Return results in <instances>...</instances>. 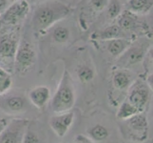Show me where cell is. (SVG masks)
Instances as JSON below:
<instances>
[{"label":"cell","instance_id":"21","mask_svg":"<svg viewBox=\"0 0 153 143\" xmlns=\"http://www.w3.org/2000/svg\"><path fill=\"white\" fill-rule=\"evenodd\" d=\"M77 76L82 83H88L93 79L94 70L88 64L80 65L77 69Z\"/></svg>","mask_w":153,"mask_h":143},{"label":"cell","instance_id":"26","mask_svg":"<svg viewBox=\"0 0 153 143\" xmlns=\"http://www.w3.org/2000/svg\"><path fill=\"white\" fill-rule=\"evenodd\" d=\"M13 2V0H0V13H4Z\"/></svg>","mask_w":153,"mask_h":143},{"label":"cell","instance_id":"6","mask_svg":"<svg viewBox=\"0 0 153 143\" xmlns=\"http://www.w3.org/2000/svg\"><path fill=\"white\" fill-rule=\"evenodd\" d=\"M150 91L151 89L146 82L137 80L128 88V94L126 100L134 106L140 113H143L149 101Z\"/></svg>","mask_w":153,"mask_h":143},{"label":"cell","instance_id":"27","mask_svg":"<svg viewBox=\"0 0 153 143\" xmlns=\"http://www.w3.org/2000/svg\"><path fill=\"white\" fill-rule=\"evenodd\" d=\"M7 124H8V120L6 118H0V135L4 131V129L6 128Z\"/></svg>","mask_w":153,"mask_h":143},{"label":"cell","instance_id":"11","mask_svg":"<svg viewBox=\"0 0 153 143\" xmlns=\"http://www.w3.org/2000/svg\"><path fill=\"white\" fill-rule=\"evenodd\" d=\"M121 37L132 39V38H130L125 31H123V30L121 29L117 24L108 25L102 30L94 31L91 34V38L94 40H97L99 42L114 39V38H121Z\"/></svg>","mask_w":153,"mask_h":143},{"label":"cell","instance_id":"16","mask_svg":"<svg viewBox=\"0 0 153 143\" xmlns=\"http://www.w3.org/2000/svg\"><path fill=\"white\" fill-rule=\"evenodd\" d=\"M153 5V0H128L126 9L136 15H144L149 13Z\"/></svg>","mask_w":153,"mask_h":143},{"label":"cell","instance_id":"10","mask_svg":"<svg viewBox=\"0 0 153 143\" xmlns=\"http://www.w3.org/2000/svg\"><path fill=\"white\" fill-rule=\"evenodd\" d=\"M19 39L15 34H5L0 37V58L13 61Z\"/></svg>","mask_w":153,"mask_h":143},{"label":"cell","instance_id":"29","mask_svg":"<svg viewBox=\"0 0 153 143\" xmlns=\"http://www.w3.org/2000/svg\"><path fill=\"white\" fill-rule=\"evenodd\" d=\"M78 143H88L84 139H78Z\"/></svg>","mask_w":153,"mask_h":143},{"label":"cell","instance_id":"24","mask_svg":"<svg viewBox=\"0 0 153 143\" xmlns=\"http://www.w3.org/2000/svg\"><path fill=\"white\" fill-rule=\"evenodd\" d=\"M22 143H39V139L34 132L27 129L24 134Z\"/></svg>","mask_w":153,"mask_h":143},{"label":"cell","instance_id":"20","mask_svg":"<svg viewBox=\"0 0 153 143\" xmlns=\"http://www.w3.org/2000/svg\"><path fill=\"white\" fill-rule=\"evenodd\" d=\"M105 9H107L108 18L110 20H115L123 12V5L121 0H109Z\"/></svg>","mask_w":153,"mask_h":143},{"label":"cell","instance_id":"15","mask_svg":"<svg viewBox=\"0 0 153 143\" xmlns=\"http://www.w3.org/2000/svg\"><path fill=\"white\" fill-rule=\"evenodd\" d=\"M132 75L125 68H119L113 72L112 75V84L118 90L128 89L132 84Z\"/></svg>","mask_w":153,"mask_h":143},{"label":"cell","instance_id":"28","mask_svg":"<svg viewBox=\"0 0 153 143\" xmlns=\"http://www.w3.org/2000/svg\"><path fill=\"white\" fill-rule=\"evenodd\" d=\"M0 76L6 77V76H10L9 72H7V71L5 70V69H3L2 67H0Z\"/></svg>","mask_w":153,"mask_h":143},{"label":"cell","instance_id":"1","mask_svg":"<svg viewBox=\"0 0 153 143\" xmlns=\"http://www.w3.org/2000/svg\"><path fill=\"white\" fill-rule=\"evenodd\" d=\"M72 7L60 0H46L36 5L31 16V26L37 33L50 30L72 13Z\"/></svg>","mask_w":153,"mask_h":143},{"label":"cell","instance_id":"5","mask_svg":"<svg viewBox=\"0 0 153 143\" xmlns=\"http://www.w3.org/2000/svg\"><path fill=\"white\" fill-rule=\"evenodd\" d=\"M36 55L33 45L27 40H20L13 58V66L19 73H26L35 62Z\"/></svg>","mask_w":153,"mask_h":143},{"label":"cell","instance_id":"25","mask_svg":"<svg viewBox=\"0 0 153 143\" xmlns=\"http://www.w3.org/2000/svg\"><path fill=\"white\" fill-rule=\"evenodd\" d=\"M12 86V78L10 76H0V94L6 93Z\"/></svg>","mask_w":153,"mask_h":143},{"label":"cell","instance_id":"22","mask_svg":"<svg viewBox=\"0 0 153 143\" xmlns=\"http://www.w3.org/2000/svg\"><path fill=\"white\" fill-rule=\"evenodd\" d=\"M88 135L94 140L102 141L108 136V131L103 125H95L88 131Z\"/></svg>","mask_w":153,"mask_h":143},{"label":"cell","instance_id":"31","mask_svg":"<svg viewBox=\"0 0 153 143\" xmlns=\"http://www.w3.org/2000/svg\"><path fill=\"white\" fill-rule=\"evenodd\" d=\"M13 1H14V0H13Z\"/></svg>","mask_w":153,"mask_h":143},{"label":"cell","instance_id":"2","mask_svg":"<svg viewBox=\"0 0 153 143\" xmlns=\"http://www.w3.org/2000/svg\"><path fill=\"white\" fill-rule=\"evenodd\" d=\"M75 103V88L71 73L64 71L57 90L52 97L51 108L55 114L68 112Z\"/></svg>","mask_w":153,"mask_h":143},{"label":"cell","instance_id":"3","mask_svg":"<svg viewBox=\"0 0 153 143\" xmlns=\"http://www.w3.org/2000/svg\"><path fill=\"white\" fill-rule=\"evenodd\" d=\"M152 48V41L150 37L141 36L132 39L130 45L118 57V65L121 68L128 69L139 63L143 62L146 55Z\"/></svg>","mask_w":153,"mask_h":143},{"label":"cell","instance_id":"18","mask_svg":"<svg viewBox=\"0 0 153 143\" xmlns=\"http://www.w3.org/2000/svg\"><path fill=\"white\" fill-rule=\"evenodd\" d=\"M4 107L10 112H21L26 108L25 98L20 95H10L5 100Z\"/></svg>","mask_w":153,"mask_h":143},{"label":"cell","instance_id":"12","mask_svg":"<svg viewBox=\"0 0 153 143\" xmlns=\"http://www.w3.org/2000/svg\"><path fill=\"white\" fill-rule=\"evenodd\" d=\"M139 15H136L126 10H123V12L117 18V24L119 27L123 30V31L130 37V34L136 31L139 28L140 22L138 20Z\"/></svg>","mask_w":153,"mask_h":143},{"label":"cell","instance_id":"7","mask_svg":"<svg viewBox=\"0 0 153 143\" xmlns=\"http://www.w3.org/2000/svg\"><path fill=\"white\" fill-rule=\"evenodd\" d=\"M28 124L29 120L22 118H15L8 122L0 135V143H22Z\"/></svg>","mask_w":153,"mask_h":143},{"label":"cell","instance_id":"30","mask_svg":"<svg viewBox=\"0 0 153 143\" xmlns=\"http://www.w3.org/2000/svg\"><path fill=\"white\" fill-rule=\"evenodd\" d=\"M0 16H1V13H0Z\"/></svg>","mask_w":153,"mask_h":143},{"label":"cell","instance_id":"8","mask_svg":"<svg viewBox=\"0 0 153 143\" xmlns=\"http://www.w3.org/2000/svg\"><path fill=\"white\" fill-rule=\"evenodd\" d=\"M126 120L128 130L129 131V136H131L130 139L138 141H143L147 139L149 123L144 112L137 114Z\"/></svg>","mask_w":153,"mask_h":143},{"label":"cell","instance_id":"4","mask_svg":"<svg viewBox=\"0 0 153 143\" xmlns=\"http://www.w3.org/2000/svg\"><path fill=\"white\" fill-rule=\"evenodd\" d=\"M30 8V3L27 0H14L1 13L0 24L4 26H17L21 24L29 14Z\"/></svg>","mask_w":153,"mask_h":143},{"label":"cell","instance_id":"17","mask_svg":"<svg viewBox=\"0 0 153 143\" xmlns=\"http://www.w3.org/2000/svg\"><path fill=\"white\" fill-rule=\"evenodd\" d=\"M51 39L55 43L65 44L71 38V31L68 27L63 25H54L51 28Z\"/></svg>","mask_w":153,"mask_h":143},{"label":"cell","instance_id":"23","mask_svg":"<svg viewBox=\"0 0 153 143\" xmlns=\"http://www.w3.org/2000/svg\"><path fill=\"white\" fill-rule=\"evenodd\" d=\"M109 0H88V8L89 12L93 13H100L107 8Z\"/></svg>","mask_w":153,"mask_h":143},{"label":"cell","instance_id":"19","mask_svg":"<svg viewBox=\"0 0 153 143\" xmlns=\"http://www.w3.org/2000/svg\"><path fill=\"white\" fill-rule=\"evenodd\" d=\"M140 112L137 110L134 106H132L130 103H128L126 100L122 102L121 106L119 107V110L117 112V118L119 119H122V120H126L131 116H133L137 114H139Z\"/></svg>","mask_w":153,"mask_h":143},{"label":"cell","instance_id":"9","mask_svg":"<svg viewBox=\"0 0 153 143\" xmlns=\"http://www.w3.org/2000/svg\"><path fill=\"white\" fill-rule=\"evenodd\" d=\"M74 120V114L71 112H65L52 116L50 119V126L54 133L59 136L63 137L71 128Z\"/></svg>","mask_w":153,"mask_h":143},{"label":"cell","instance_id":"13","mask_svg":"<svg viewBox=\"0 0 153 143\" xmlns=\"http://www.w3.org/2000/svg\"><path fill=\"white\" fill-rule=\"evenodd\" d=\"M131 41L132 39L121 37L100 42L102 43L105 51H107L111 56L118 58L126 50V48L130 45Z\"/></svg>","mask_w":153,"mask_h":143},{"label":"cell","instance_id":"14","mask_svg":"<svg viewBox=\"0 0 153 143\" xmlns=\"http://www.w3.org/2000/svg\"><path fill=\"white\" fill-rule=\"evenodd\" d=\"M51 98V91L47 86H37L29 92V99L35 107L44 108Z\"/></svg>","mask_w":153,"mask_h":143}]
</instances>
